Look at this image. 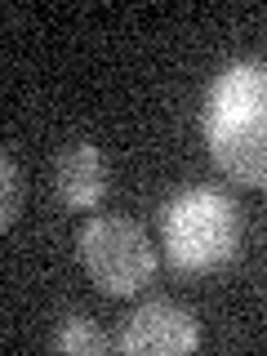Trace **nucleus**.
<instances>
[{
  "mask_svg": "<svg viewBox=\"0 0 267 356\" xmlns=\"http://www.w3.org/2000/svg\"><path fill=\"white\" fill-rule=\"evenodd\" d=\"M200 129L222 174L245 187H267V63L222 67L205 94Z\"/></svg>",
  "mask_w": 267,
  "mask_h": 356,
  "instance_id": "f257e3e1",
  "label": "nucleus"
},
{
  "mask_svg": "<svg viewBox=\"0 0 267 356\" xmlns=\"http://www.w3.org/2000/svg\"><path fill=\"white\" fill-rule=\"evenodd\" d=\"M161 250L174 272H218L241 254V205L218 187H187L161 214Z\"/></svg>",
  "mask_w": 267,
  "mask_h": 356,
  "instance_id": "f03ea898",
  "label": "nucleus"
},
{
  "mask_svg": "<svg viewBox=\"0 0 267 356\" xmlns=\"http://www.w3.org/2000/svg\"><path fill=\"white\" fill-rule=\"evenodd\" d=\"M76 250H81V267L89 272V281L107 298H129L143 285H152L156 276V245L134 218L120 214L89 218L76 236Z\"/></svg>",
  "mask_w": 267,
  "mask_h": 356,
  "instance_id": "7ed1b4c3",
  "label": "nucleus"
},
{
  "mask_svg": "<svg viewBox=\"0 0 267 356\" xmlns=\"http://www.w3.org/2000/svg\"><path fill=\"white\" fill-rule=\"evenodd\" d=\"M116 348L125 356H178V352H196L200 348V325L187 307L178 303H143L134 316L120 325Z\"/></svg>",
  "mask_w": 267,
  "mask_h": 356,
  "instance_id": "20e7f679",
  "label": "nucleus"
},
{
  "mask_svg": "<svg viewBox=\"0 0 267 356\" xmlns=\"http://www.w3.org/2000/svg\"><path fill=\"white\" fill-rule=\"evenodd\" d=\"M54 183H58V196L67 200L72 209H89L103 205L107 196V161L94 143H67L54 161Z\"/></svg>",
  "mask_w": 267,
  "mask_h": 356,
  "instance_id": "39448f33",
  "label": "nucleus"
},
{
  "mask_svg": "<svg viewBox=\"0 0 267 356\" xmlns=\"http://www.w3.org/2000/svg\"><path fill=\"white\" fill-rule=\"evenodd\" d=\"M49 348H54V352H72V356H103V352L111 348V339L94 325V321H85V316H67L63 325L54 330Z\"/></svg>",
  "mask_w": 267,
  "mask_h": 356,
  "instance_id": "423d86ee",
  "label": "nucleus"
},
{
  "mask_svg": "<svg viewBox=\"0 0 267 356\" xmlns=\"http://www.w3.org/2000/svg\"><path fill=\"white\" fill-rule=\"evenodd\" d=\"M0 174H5V196H0V227H14L18 214H22V196H27V183H22V170L14 156H0Z\"/></svg>",
  "mask_w": 267,
  "mask_h": 356,
  "instance_id": "0eeeda50",
  "label": "nucleus"
}]
</instances>
